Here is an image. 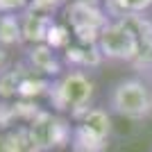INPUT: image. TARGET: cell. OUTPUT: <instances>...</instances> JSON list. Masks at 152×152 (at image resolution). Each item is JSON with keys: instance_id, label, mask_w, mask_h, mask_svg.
I'll return each mask as SVG.
<instances>
[{"instance_id": "obj_17", "label": "cell", "mask_w": 152, "mask_h": 152, "mask_svg": "<svg viewBox=\"0 0 152 152\" xmlns=\"http://www.w3.org/2000/svg\"><path fill=\"white\" fill-rule=\"evenodd\" d=\"M32 0H0V14H23Z\"/></svg>"}, {"instance_id": "obj_9", "label": "cell", "mask_w": 152, "mask_h": 152, "mask_svg": "<svg viewBox=\"0 0 152 152\" xmlns=\"http://www.w3.org/2000/svg\"><path fill=\"white\" fill-rule=\"evenodd\" d=\"M0 45L7 50L12 48H25V37H23V23L20 14H0Z\"/></svg>"}, {"instance_id": "obj_4", "label": "cell", "mask_w": 152, "mask_h": 152, "mask_svg": "<svg viewBox=\"0 0 152 152\" xmlns=\"http://www.w3.org/2000/svg\"><path fill=\"white\" fill-rule=\"evenodd\" d=\"M30 134L41 152H57L64 148H70L73 127L64 114H57L52 109H41L30 123Z\"/></svg>"}, {"instance_id": "obj_13", "label": "cell", "mask_w": 152, "mask_h": 152, "mask_svg": "<svg viewBox=\"0 0 152 152\" xmlns=\"http://www.w3.org/2000/svg\"><path fill=\"white\" fill-rule=\"evenodd\" d=\"M50 82L52 80H48V77H41V75H37V73H30V75L23 80L20 89H18V100H34V98H39V95H45L48 89H50Z\"/></svg>"}, {"instance_id": "obj_14", "label": "cell", "mask_w": 152, "mask_h": 152, "mask_svg": "<svg viewBox=\"0 0 152 152\" xmlns=\"http://www.w3.org/2000/svg\"><path fill=\"white\" fill-rule=\"evenodd\" d=\"M16 125H20L16 100H0V132H7Z\"/></svg>"}, {"instance_id": "obj_15", "label": "cell", "mask_w": 152, "mask_h": 152, "mask_svg": "<svg viewBox=\"0 0 152 152\" xmlns=\"http://www.w3.org/2000/svg\"><path fill=\"white\" fill-rule=\"evenodd\" d=\"M48 45H52L55 50H66V48L70 45V30H68V25L57 23V25L52 27L50 37H48Z\"/></svg>"}, {"instance_id": "obj_10", "label": "cell", "mask_w": 152, "mask_h": 152, "mask_svg": "<svg viewBox=\"0 0 152 152\" xmlns=\"http://www.w3.org/2000/svg\"><path fill=\"white\" fill-rule=\"evenodd\" d=\"M109 139H102L95 132L86 129L84 125L75 123L73 139H70V152H107Z\"/></svg>"}, {"instance_id": "obj_20", "label": "cell", "mask_w": 152, "mask_h": 152, "mask_svg": "<svg viewBox=\"0 0 152 152\" xmlns=\"http://www.w3.org/2000/svg\"><path fill=\"white\" fill-rule=\"evenodd\" d=\"M80 2H89V5H102L104 0H80Z\"/></svg>"}, {"instance_id": "obj_12", "label": "cell", "mask_w": 152, "mask_h": 152, "mask_svg": "<svg viewBox=\"0 0 152 152\" xmlns=\"http://www.w3.org/2000/svg\"><path fill=\"white\" fill-rule=\"evenodd\" d=\"M77 123L84 125L86 129H91V132H95L98 136H102V139H109L111 132H114V125H111V111L104 109V107H91V109H86Z\"/></svg>"}, {"instance_id": "obj_19", "label": "cell", "mask_w": 152, "mask_h": 152, "mask_svg": "<svg viewBox=\"0 0 152 152\" xmlns=\"http://www.w3.org/2000/svg\"><path fill=\"white\" fill-rule=\"evenodd\" d=\"M12 66H14V64H12V55H9V50H7L5 45H0V75H5Z\"/></svg>"}, {"instance_id": "obj_6", "label": "cell", "mask_w": 152, "mask_h": 152, "mask_svg": "<svg viewBox=\"0 0 152 152\" xmlns=\"http://www.w3.org/2000/svg\"><path fill=\"white\" fill-rule=\"evenodd\" d=\"M20 23H23V37L25 43H48L52 27L57 25L55 14H43V12H32L25 9L20 14Z\"/></svg>"}, {"instance_id": "obj_1", "label": "cell", "mask_w": 152, "mask_h": 152, "mask_svg": "<svg viewBox=\"0 0 152 152\" xmlns=\"http://www.w3.org/2000/svg\"><path fill=\"white\" fill-rule=\"evenodd\" d=\"M95 95V84L86 70L66 68L57 80L50 82V89L45 93L52 111L57 114H70L73 121H80L86 109H91Z\"/></svg>"}, {"instance_id": "obj_8", "label": "cell", "mask_w": 152, "mask_h": 152, "mask_svg": "<svg viewBox=\"0 0 152 152\" xmlns=\"http://www.w3.org/2000/svg\"><path fill=\"white\" fill-rule=\"evenodd\" d=\"M0 152H41L25 123L0 134Z\"/></svg>"}, {"instance_id": "obj_2", "label": "cell", "mask_w": 152, "mask_h": 152, "mask_svg": "<svg viewBox=\"0 0 152 152\" xmlns=\"http://www.w3.org/2000/svg\"><path fill=\"white\" fill-rule=\"evenodd\" d=\"M107 109L127 121H145L152 116V84L145 77L132 75L111 84Z\"/></svg>"}, {"instance_id": "obj_5", "label": "cell", "mask_w": 152, "mask_h": 152, "mask_svg": "<svg viewBox=\"0 0 152 152\" xmlns=\"http://www.w3.org/2000/svg\"><path fill=\"white\" fill-rule=\"evenodd\" d=\"M23 61L30 66L32 73H37L48 80H57L66 70L64 57L48 43H30L23 48Z\"/></svg>"}, {"instance_id": "obj_18", "label": "cell", "mask_w": 152, "mask_h": 152, "mask_svg": "<svg viewBox=\"0 0 152 152\" xmlns=\"http://www.w3.org/2000/svg\"><path fill=\"white\" fill-rule=\"evenodd\" d=\"M127 14H145L152 9V0H121Z\"/></svg>"}, {"instance_id": "obj_16", "label": "cell", "mask_w": 152, "mask_h": 152, "mask_svg": "<svg viewBox=\"0 0 152 152\" xmlns=\"http://www.w3.org/2000/svg\"><path fill=\"white\" fill-rule=\"evenodd\" d=\"M68 2L70 0H32L27 9H32V12H43V14H57L59 9H64Z\"/></svg>"}, {"instance_id": "obj_7", "label": "cell", "mask_w": 152, "mask_h": 152, "mask_svg": "<svg viewBox=\"0 0 152 152\" xmlns=\"http://www.w3.org/2000/svg\"><path fill=\"white\" fill-rule=\"evenodd\" d=\"M64 64L66 68H80V70H89V68H98L104 57L100 55L98 45H80V43H70L64 50Z\"/></svg>"}, {"instance_id": "obj_3", "label": "cell", "mask_w": 152, "mask_h": 152, "mask_svg": "<svg viewBox=\"0 0 152 152\" xmlns=\"http://www.w3.org/2000/svg\"><path fill=\"white\" fill-rule=\"evenodd\" d=\"M64 23L68 25L70 34L80 45H98L100 32L109 25V16L104 14L102 5H89L80 0H70L61 9Z\"/></svg>"}, {"instance_id": "obj_11", "label": "cell", "mask_w": 152, "mask_h": 152, "mask_svg": "<svg viewBox=\"0 0 152 152\" xmlns=\"http://www.w3.org/2000/svg\"><path fill=\"white\" fill-rule=\"evenodd\" d=\"M30 73H32L30 66L25 61H18V64H14L5 75H0V100H14V98H18L20 84H23V80Z\"/></svg>"}]
</instances>
